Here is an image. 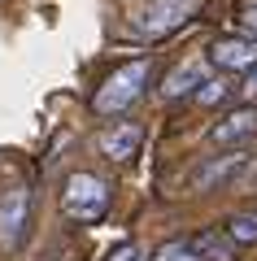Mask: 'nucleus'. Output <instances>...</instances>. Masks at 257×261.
<instances>
[{
    "instance_id": "17",
    "label": "nucleus",
    "mask_w": 257,
    "mask_h": 261,
    "mask_svg": "<svg viewBox=\"0 0 257 261\" xmlns=\"http://www.w3.org/2000/svg\"><path fill=\"white\" fill-rule=\"evenodd\" d=\"M244 187H257V152H253V161H248V170H244Z\"/></svg>"
},
{
    "instance_id": "10",
    "label": "nucleus",
    "mask_w": 257,
    "mask_h": 261,
    "mask_svg": "<svg viewBox=\"0 0 257 261\" xmlns=\"http://www.w3.org/2000/svg\"><path fill=\"white\" fill-rule=\"evenodd\" d=\"M192 248L201 252L205 261H240V244L231 240L227 231H196Z\"/></svg>"
},
{
    "instance_id": "1",
    "label": "nucleus",
    "mask_w": 257,
    "mask_h": 261,
    "mask_svg": "<svg viewBox=\"0 0 257 261\" xmlns=\"http://www.w3.org/2000/svg\"><path fill=\"white\" fill-rule=\"evenodd\" d=\"M148 79H153V61H148V57H135V61L118 65V70L105 74L101 87L92 92V109L101 113V118H118V113H127L131 105H139Z\"/></svg>"
},
{
    "instance_id": "13",
    "label": "nucleus",
    "mask_w": 257,
    "mask_h": 261,
    "mask_svg": "<svg viewBox=\"0 0 257 261\" xmlns=\"http://www.w3.org/2000/svg\"><path fill=\"white\" fill-rule=\"evenodd\" d=\"M153 261H205V257L192 248V240H170L153 252Z\"/></svg>"
},
{
    "instance_id": "14",
    "label": "nucleus",
    "mask_w": 257,
    "mask_h": 261,
    "mask_svg": "<svg viewBox=\"0 0 257 261\" xmlns=\"http://www.w3.org/2000/svg\"><path fill=\"white\" fill-rule=\"evenodd\" d=\"M101 261H148V257H144V248H139L135 240H122V244H113Z\"/></svg>"
},
{
    "instance_id": "12",
    "label": "nucleus",
    "mask_w": 257,
    "mask_h": 261,
    "mask_svg": "<svg viewBox=\"0 0 257 261\" xmlns=\"http://www.w3.org/2000/svg\"><path fill=\"white\" fill-rule=\"evenodd\" d=\"M231 92H236V87H231L227 79H222V70H218V79H205V83L196 87V96H192V100H196V105H205V109H214V105H222Z\"/></svg>"
},
{
    "instance_id": "9",
    "label": "nucleus",
    "mask_w": 257,
    "mask_h": 261,
    "mask_svg": "<svg viewBox=\"0 0 257 261\" xmlns=\"http://www.w3.org/2000/svg\"><path fill=\"white\" fill-rule=\"evenodd\" d=\"M209 79V70H205L201 57H188L183 65H175L170 74H166L161 83V100H179V96H196V87Z\"/></svg>"
},
{
    "instance_id": "8",
    "label": "nucleus",
    "mask_w": 257,
    "mask_h": 261,
    "mask_svg": "<svg viewBox=\"0 0 257 261\" xmlns=\"http://www.w3.org/2000/svg\"><path fill=\"white\" fill-rule=\"evenodd\" d=\"M144 144V126L139 122H113V126L101 130V152L109 161H131Z\"/></svg>"
},
{
    "instance_id": "16",
    "label": "nucleus",
    "mask_w": 257,
    "mask_h": 261,
    "mask_svg": "<svg viewBox=\"0 0 257 261\" xmlns=\"http://www.w3.org/2000/svg\"><path fill=\"white\" fill-rule=\"evenodd\" d=\"M240 22H244V31H248V35H257V5H248V9L240 13Z\"/></svg>"
},
{
    "instance_id": "6",
    "label": "nucleus",
    "mask_w": 257,
    "mask_h": 261,
    "mask_svg": "<svg viewBox=\"0 0 257 261\" xmlns=\"http://www.w3.org/2000/svg\"><path fill=\"white\" fill-rule=\"evenodd\" d=\"M253 135H257V100L231 109L222 122L209 126V144H214V148H244Z\"/></svg>"
},
{
    "instance_id": "11",
    "label": "nucleus",
    "mask_w": 257,
    "mask_h": 261,
    "mask_svg": "<svg viewBox=\"0 0 257 261\" xmlns=\"http://www.w3.org/2000/svg\"><path fill=\"white\" fill-rule=\"evenodd\" d=\"M227 235L240 244V248H253L257 244V209H248V214H236L227 222Z\"/></svg>"
},
{
    "instance_id": "5",
    "label": "nucleus",
    "mask_w": 257,
    "mask_h": 261,
    "mask_svg": "<svg viewBox=\"0 0 257 261\" xmlns=\"http://www.w3.org/2000/svg\"><path fill=\"white\" fill-rule=\"evenodd\" d=\"M209 65L222 74H244L257 65V35H222L209 44Z\"/></svg>"
},
{
    "instance_id": "3",
    "label": "nucleus",
    "mask_w": 257,
    "mask_h": 261,
    "mask_svg": "<svg viewBox=\"0 0 257 261\" xmlns=\"http://www.w3.org/2000/svg\"><path fill=\"white\" fill-rule=\"evenodd\" d=\"M196 9H201V0H139L131 9V27L148 39H166L179 27H188L196 18Z\"/></svg>"
},
{
    "instance_id": "7",
    "label": "nucleus",
    "mask_w": 257,
    "mask_h": 261,
    "mask_svg": "<svg viewBox=\"0 0 257 261\" xmlns=\"http://www.w3.org/2000/svg\"><path fill=\"white\" fill-rule=\"evenodd\" d=\"M248 161H253V152H244V148H231V152H222V157H209L192 174V192H214V187H222V183H236L248 170Z\"/></svg>"
},
{
    "instance_id": "4",
    "label": "nucleus",
    "mask_w": 257,
    "mask_h": 261,
    "mask_svg": "<svg viewBox=\"0 0 257 261\" xmlns=\"http://www.w3.org/2000/svg\"><path fill=\"white\" fill-rule=\"evenodd\" d=\"M31 214H35V192L27 183L0 187V252H18L31 235Z\"/></svg>"
},
{
    "instance_id": "2",
    "label": "nucleus",
    "mask_w": 257,
    "mask_h": 261,
    "mask_svg": "<svg viewBox=\"0 0 257 261\" xmlns=\"http://www.w3.org/2000/svg\"><path fill=\"white\" fill-rule=\"evenodd\" d=\"M109 200H113L109 178H101L96 170H74L61 183V214L74 226H96L109 214Z\"/></svg>"
},
{
    "instance_id": "15",
    "label": "nucleus",
    "mask_w": 257,
    "mask_h": 261,
    "mask_svg": "<svg viewBox=\"0 0 257 261\" xmlns=\"http://www.w3.org/2000/svg\"><path fill=\"white\" fill-rule=\"evenodd\" d=\"M236 92L244 96V100H257V65H253V70H244V79H240Z\"/></svg>"
}]
</instances>
